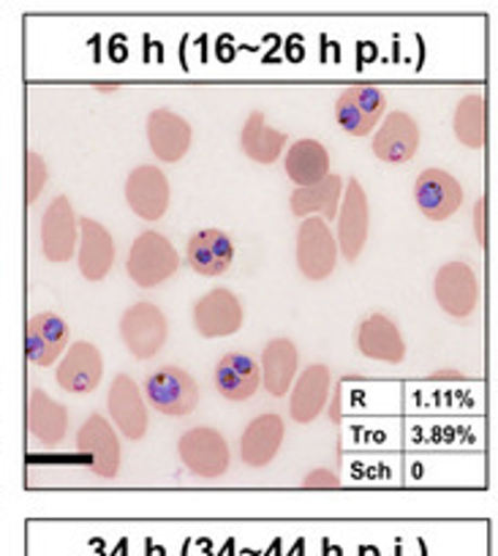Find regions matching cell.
<instances>
[{
  "instance_id": "cell-1",
  "label": "cell",
  "mask_w": 498,
  "mask_h": 556,
  "mask_svg": "<svg viewBox=\"0 0 498 556\" xmlns=\"http://www.w3.org/2000/svg\"><path fill=\"white\" fill-rule=\"evenodd\" d=\"M180 267V254L173 245V240L164 238L155 229L137 235L128 251L126 270L131 276V281L142 290H153V287L164 285L178 273Z\"/></svg>"
},
{
  "instance_id": "cell-2",
  "label": "cell",
  "mask_w": 498,
  "mask_h": 556,
  "mask_svg": "<svg viewBox=\"0 0 498 556\" xmlns=\"http://www.w3.org/2000/svg\"><path fill=\"white\" fill-rule=\"evenodd\" d=\"M178 456L191 475L202 480H218L232 467L227 437L213 426H196L178 440Z\"/></svg>"
},
{
  "instance_id": "cell-3",
  "label": "cell",
  "mask_w": 498,
  "mask_h": 556,
  "mask_svg": "<svg viewBox=\"0 0 498 556\" xmlns=\"http://www.w3.org/2000/svg\"><path fill=\"white\" fill-rule=\"evenodd\" d=\"M144 401L166 417H186L200 406V384L186 368L164 366L144 379Z\"/></svg>"
},
{
  "instance_id": "cell-4",
  "label": "cell",
  "mask_w": 498,
  "mask_h": 556,
  "mask_svg": "<svg viewBox=\"0 0 498 556\" xmlns=\"http://www.w3.org/2000/svg\"><path fill=\"white\" fill-rule=\"evenodd\" d=\"M294 262L308 281H324L339 265V243L330 224L321 218H303L294 243Z\"/></svg>"
},
{
  "instance_id": "cell-5",
  "label": "cell",
  "mask_w": 498,
  "mask_h": 556,
  "mask_svg": "<svg viewBox=\"0 0 498 556\" xmlns=\"http://www.w3.org/2000/svg\"><path fill=\"white\" fill-rule=\"evenodd\" d=\"M120 339L137 361H150L169 339V319L155 303H133L120 317Z\"/></svg>"
},
{
  "instance_id": "cell-6",
  "label": "cell",
  "mask_w": 498,
  "mask_h": 556,
  "mask_svg": "<svg viewBox=\"0 0 498 556\" xmlns=\"http://www.w3.org/2000/svg\"><path fill=\"white\" fill-rule=\"evenodd\" d=\"M433 295L442 312L452 319H469L480 306V278L465 262H447L433 278Z\"/></svg>"
},
{
  "instance_id": "cell-7",
  "label": "cell",
  "mask_w": 498,
  "mask_h": 556,
  "mask_svg": "<svg viewBox=\"0 0 498 556\" xmlns=\"http://www.w3.org/2000/svg\"><path fill=\"white\" fill-rule=\"evenodd\" d=\"M339 251L346 262H357V256L366 251L368 232H371V205H368L366 186L360 178H349L344 184V197L339 207Z\"/></svg>"
},
{
  "instance_id": "cell-8",
  "label": "cell",
  "mask_w": 498,
  "mask_h": 556,
  "mask_svg": "<svg viewBox=\"0 0 498 556\" xmlns=\"http://www.w3.org/2000/svg\"><path fill=\"white\" fill-rule=\"evenodd\" d=\"M77 453L88 464L90 472L99 475V478L112 480L120 472V437L104 415H90L85 420L77 434Z\"/></svg>"
},
{
  "instance_id": "cell-9",
  "label": "cell",
  "mask_w": 498,
  "mask_h": 556,
  "mask_svg": "<svg viewBox=\"0 0 498 556\" xmlns=\"http://www.w3.org/2000/svg\"><path fill=\"white\" fill-rule=\"evenodd\" d=\"M387 115V96L376 85H352L335 101V121L352 137H368Z\"/></svg>"
},
{
  "instance_id": "cell-10",
  "label": "cell",
  "mask_w": 498,
  "mask_h": 556,
  "mask_svg": "<svg viewBox=\"0 0 498 556\" xmlns=\"http://www.w3.org/2000/svg\"><path fill=\"white\" fill-rule=\"evenodd\" d=\"M173 186L164 169L153 164H139L126 178V202L142 222H158L169 211Z\"/></svg>"
},
{
  "instance_id": "cell-11",
  "label": "cell",
  "mask_w": 498,
  "mask_h": 556,
  "mask_svg": "<svg viewBox=\"0 0 498 556\" xmlns=\"http://www.w3.org/2000/svg\"><path fill=\"white\" fill-rule=\"evenodd\" d=\"M414 202L427 222H447L463 205V186L447 169H422L414 180Z\"/></svg>"
},
{
  "instance_id": "cell-12",
  "label": "cell",
  "mask_w": 498,
  "mask_h": 556,
  "mask_svg": "<svg viewBox=\"0 0 498 556\" xmlns=\"http://www.w3.org/2000/svg\"><path fill=\"white\" fill-rule=\"evenodd\" d=\"M144 134H148V146L153 156L164 164H178L180 159H186V153L191 151V142H194L191 123L175 110H166V106L150 112Z\"/></svg>"
},
{
  "instance_id": "cell-13",
  "label": "cell",
  "mask_w": 498,
  "mask_h": 556,
  "mask_svg": "<svg viewBox=\"0 0 498 556\" xmlns=\"http://www.w3.org/2000/svg\"><path fill=\"white\" fill-rule=\"evenodd\" d=\"M243 303L227 287H216L194 303V328L202 339H227L243 328Z\"/></svg>"
},
{
  "instance_id": "cell-14",
  "label": "cell",
  "mask_w": 498,
  "mask_h": 556,
  "mask_svg": "<svg viewBox=\"0 0 498 556\" xmlns=\"http://www.w3.org/2000/svg\"><path fill=\"white\" fill-rule=\"evenodd\" d=\"M106 406H110V424L115 426V431H120L126 440L137 442L148 434V404L142 401V390L133 382L131 374H117V377L112 379Z\"/></svg>"
},
{
  "instance_id": "cell-15",
  "label": "cell",
  "mask_w": 498,
  "mask_h": 556,
  "mask_svg": "<svg viewBox=\"0 0 498 556\" xmlns=\"http://www.w3.org/2000/svg\"><path fill=\"white\" fill-rule=\"evenodd\" d=\"M72 344V330L66 319L52 312H41L25 325V357L30 366L50 368L63 357Z\"/></svg>"
},
{
  "instance_id": "cell-16",
  "label": "cell",
  "mask_w": 498,
  "mask_h": 556,
  "mask_svg": "<svg viewBox=\"0 0 498 556\" xmlns=\"http://www.w3.org/2000/svg\"><path fill=\"white\" fill-rule=\"evenodd\" d=\"M420 126L414 117L404 110H395L384 115L373 131V156L382 159L384 164H406L414 159L417 148H420Z\"/></svg>"
},
{
  "instance_id": "cell-17",
  "label": "cell",
  "mask_w": 498,
  "mask_h": 556,
  "mask_svg": "<svg viewBox=\"0 0 498 556\" xmlns=\"http://www.w3.org/2000/svg\"><path fill=\"white\" fill-rule=\"evenodd\" d=\"M79 222L68 197H55L41 216V251L50 262H68L77 254Z\"/></svg>"
},
{
  "instance_id": "cell-18",
  "label": "cell",
  "mask_w": 498,
  "mask_h": 556,
  "mask_svg": "<svg viewBox=\"0 0 498 556\" xmlns=\"http://www.w3.org/2000/svg\"><path fill=\"white\" fill-rule=\"evenodd\" d=\"M55 377L66 393H93L101 384V379H104V357H101L99 346L90 344V341L68 344V350L58 361Z\"/></svg>"
},
{
  "instance_id": "cell-19",
  "label": "cell",
  "mask_w": 498,
  "mask_h": 556,
  "mask_svg": "<svg viewBox=\"0 0 498 556\" xmlns=\"http://www.w3.org/2000/svg\"><path fill=\"white\" fill-rule=\"evenodd\" d=\"M283 437H286V426H283L281 415L267 412V415L254 417L240 437V458H243L245 467L261 469L276 462Z\"/></svg>"
},
{
  "instance_id": "cell-20",
  "label": "cell",
  "mask_w": 498,
  "mask_h": 556,
  "mask_svg": "<svg viewBox=\"0 0 498 556\" xmlns=\"http://www.w3.org/2000/svg\"><path fill=\"white\" fill-rule=\"evenodd\" d=\"M77 265L88 281H104L115 265V238L95 218H79Z\"/></svg>"
},
{
  "instance_id": "cell-21",
  "label": "cell",
  "mask_w": 498,
  "mask_h": 556,
  "mask_svg": "<svg viewBox=\"0 0 498 556\" xmlns=\"http://www.w3.org/2000/svg\"><path fill=\"white\" fill-rule=\"evenodd\" d=\"M357 350L368 361L390 363V366H398L406 361V339L387 314H371L357 328Z\"/></svg>"
},
{
  "instance_id": "cell-22",
  "label": "cell",
  "mask_w": 498,
  "mask_h": 556,
  "mask_svg": "<svg viewBox=\"0 0 498 556\" xmlns=\"http://www.w3.org/2000/svg\"><path fill=\"white\" fill-rule=\"evenodd\" d=\"M186 262L200 276H221L234 262V243L224 229H196L186 243Z\"/></svg>"
},
{
  "instance_id": "cell-23",
  "label": "cell",
  "mask_w": 498,
  "mask_h": 556,
  "mask_svg": "<svg viewBox=\"0 0 498 556\" xmlns=\"http://www.w3.org/2000/svg\"><path fill=\"white\" fill-rule=\"evenodd\" d=\"M330 388H332L330 366H324V363H310V366L305 368L297 379H294L292 404H289V412H292L294 424H299V426L314 424L316 417L324 412Z\"/></svg>"
},
{
  "instance_id": "cell-24",
  "label": "cell",
  "mask_w": 498,
  "mask_h": 556,
  "mask_svg": "<svg viewBox=\"0 0 498 556\" xmlns=\"http://www.w3.org/2000/svg\"><path fill=\"white\" fill-rule=\"evenodd\" d=\"M213 382H216V390L227 401H248L254 399L256 390L261 388V371L259 363L251 355H243V352H229L218 361L216 371H213Z\"/></svg>"
},
{
  "instance_id": "cell-25",
  "label": "cell",
  "mask_w": 498,
  "mask_h": 556,
  "mask_svg": "<svg viewBox=\"0 0 498 556\" xmlns=\"http://www.w3.org/2000/svg\"><path fill=\"white\" fill-rule=\"evenodd\" d=\"M341 197H344V180L341 175H327L324 180L314 186H299L289 197V207L297 218H321V222H332L339 216Z\"/></svg>"
},
{
  "instance_id": "cell-26",
  "label": "cell",
  "mask_w": 498,
  "mask_h": 556,
  "mask_svg": "<svg viewBox=\"0 0 498 556\" xmlns=\"http://www.w3.org/2000/svg\"><path fill=\"white\" fill-rule=\"evenodd\" d=\"M299 366V352L294 346L292 339H272L270 344L261 352V388L267 390L276 399H283V395L292 390L294 377H297Z\"/></svg>"
},
{
  "instance_id": "cell-27",
  "label": "cell",
  "mask_w": 498,
  "mask_h": 556,
  "mask_svg": "<svg viewBox=\"0 0 498 556\" xmlns=\"http://www.w3.org/2000/svg\"><path fill=\"white\" fill-rule=\"evenodd\" d=\"M28 431L47 447H55L68 434V409L44 390L28 395Z\"/></svg>"
},
{
  "instance_id": "cell-28",
  "label": "cell",
  "mask_w": 498,
  "mask_h": 556,
  "mask_svg": "<svg viewBox=\"0 0 498 556\" xmlns=\"http://www.w3.org/2000/svg\"><path fill=\"white\" fill-rule=\"evenodd\" d=\"M283 169L294 186H314L330 175V153L319 139H297L283 156Z\"/></svg>"
},
{
  "instance_id": "cell-29",
  "label": "cell",
  "mask_w": 498,
  "mask_h": 556,
  "mask_svg": "<svg viewBox=\"0 0 498 556\" xmlns=\"http://www.w3.org/2000/svg\"><path fill=\"white\" fill-rule=\"evenodd\" d=\"M289 137L278 128H272L265 121V112L254 110L245 121L243 131H240V148H243L245 156L256 164H276L281 159L283 148H286Z\"/></svg>"
},
{
  "instance_id": "cell-30",
  "label": "cell",
  "mask_w": 498,
  "mask_h": 556,
  "mask_svg": "<svg viewBox=\"0 0 498 556\" xmlns=\"http://www.w3.org/2000/svg\"><path fill=\"white\" fill-rule=\"evenodd\" d=\"M452 131L460 146L480 151L487 137V104L482 93H469L458 101L452 115Z\"/></svg>"
},
{
  "instance_id": "cell-31",
  "label": "cell",
  "mask_w": 498,
  "mask_h": 556,
  "mask_svg": "<svg viewBox=\"0 0 498 556\" xmlns=\"http://www.w3.org/2000/svg\"><path fill=\"white\" fill-rule=\"evenodd\" d=\"M47 180H50V169H47L44 156L28 151V156H25V202H28V205H34V202L39 200Z\"/></svg>"
},
{
  "instance_id": "cell-32",
  "label": "cell",
  "mask_w": 498,
  "mask_h": 556,
  "mask_svg": "<svg viewBox=\"0 0 498 556\" xmlns=\"http://www.w3.org/2000/svg\"><path fill=\"white\" fill-rule=\"evenodd\" d=\"M341 478L330 469H310L303 478V489H339Z\"/></svg>"
},
{
  "instance_id": "cell-33",
  "label": "cell",
  "mask_w": 498,
  "mask_h": 556,
  "mask_svg": "<svg viewBox=\"0 0 498 556\" xmlns=\"http://www.w3.org/2000/svg\"><path fill=\"white\" fill-rule=\"evenodd\" d=\"M482 216H485V200H476L474 205V232H476V240H485V222H482Z\"/></svg>"
}]
</instances>
